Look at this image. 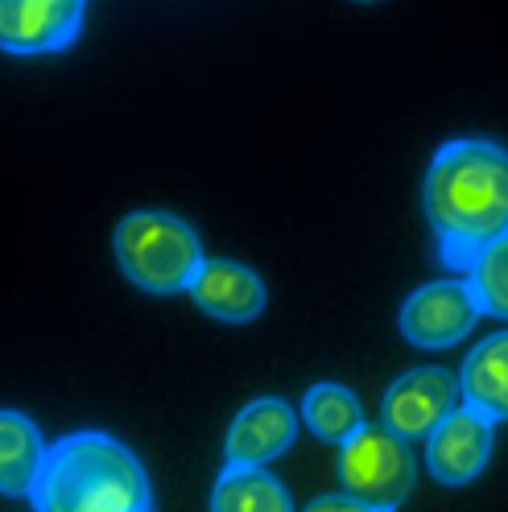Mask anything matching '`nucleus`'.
<instances>
[{"mask_svg":"<svg viewBox=\"0 0 508 512\" xmlns=\"http://www.w3.org/2000/svg\"><path fill=\"white\" fill-rule=\"evenodd\" d=\"M492 459V422L459 405L426 434V467L438 484H471Z\"/></svg>","mask_w":508,"mask_h":512,"instance_id":"8","label":"nucleus"},{"mask_svg":"<svg viewBox=\"0 0 508 512\" xmlns=\"http://www.w3.org/2000/svg\"><path fill=\"white\" fill-rule=\"evenodd\" d=\"M211 512H294V504L265 467H224L211 492Z\"/></svg>","mask_w":508,"mask_h":512,"instance_id":"13","label":"nucleus"},{"mask_svg":"<svg viewBox=\"0 0 508 512\" xmlns=\"http://www.w3.org/2000/svg\"><path fill=\"white\" fill-rule=\"evenodd\" d=\"M186 294L219 323H252L269 302L265 281L240 261H203Z\"/></svg>","mask_w":508,"mask_h":512,"instance_id":"10","label":"nucleus"},{"mask_svg":"<svg viewBox=\"0 0 508 512\" xmlns=\"http://www.w3.org/2000/svg\"><path fill=\"white\" fill-rule=\"evenodd\" d=\"M480 314L484 310L475 302L471 285L459 277H447V281H430L409 294L397 314V327H401L405 343L442 351V347L459 343L463 335H471V327L480 323Z\"/></svg>","mask_w":508,"mask_h":512,"instance_id":"5","label":"nucleus"},{"mask_svg":"<svg viewBox=\"0 0 508 512\" xmlns=\"http://www.w3.org/2000/svg\"><path fill=\"white\" fill-rule=\"evenodd\" d=\"M339 479L343 496L360 500L372 512H397L414 492L418 463L409 451V438L393 434L389 426L360 422L339 442Z\"/></svg>","mask_w":508,"mask_h":512,"instance_id":"4","label":"nucleus"},{"mask_svg":"<svg viewBox=\"0 0 508 512\" xmlns=\"http://www.w3.org/2000/svg\"><path fill=\"white\" fill-rule=\"evenodd\" d=\"M463 405L459 376L451 368H409L389 384L380 401V426H389L401 438H426L451 409Z\"/></svg>","mask_w":508,"mask_h":512,"instance_id":"6","label":"nucleus"},{"mask_svg":"<svg viewBox=\"0 0 508 512\" xmlns=\"http://www.w3.org/2000/svg\"><path fill=\"white\" fill-rule=\"evenodd\" d=\"M87 0H0V50L5 54H58L75 46Z\"/></svg>","mask_w":508,"mask_h":512,"instance_id":"7","label":"nucleus"},{"mask_svg":"<svg viewBox=\"0 0 508 512\" xmlns=\"http://www.w3.org/2000/svg\"><path fill=\"white\" fill-rule=\"evenodd\" d=\"M298 434V413L281 397H257L248 401L224 438V463L228 467H265L277 455L290 451Z\"/></svg>","mask_w":508,"mask_h":512,"instance_id":"9","label":"nucleus"},{"mask_svg":"<svg viewBox=\"0 0 508 512\" xmlns=\"http://www.w3.org/2000/svg\"><path fill=\"white\" fill-rule=\"evenodd\" d=\"M302 422L323 442H343L364 422V413L352 389H343V384H314L302 397Z\"/></svg>","mask_w":508,"mask_h":512,"instance_id":"14","label":"nucleus"},{"mask_svg":"<svg viewBox=\"0 0 508 512\" xmlns=\"http://www.w3.org/2000/svg\"><path fill=\"white\" fill-rule=\"evenodd\" d=\"M422 211L447 269H471L488 244L508 236V149L484 137L447 141L426 170Z\"/></svg>","mask_w":508,"mask_h":512,"instance_id":"1","label":"nucleus"},{"mask_svg":"<svg viewBox=\"0 0 508 512\" xmlns=\"http://www.w3.org/2000/svg\"><path fill=\"white\" fill-rule=\"evenodd\" d=\"M459 393L463 405L492 426L508 422V331H496L471 347V356L459 368Z\"/></svg>","mask_w":508,"mask_h":512,"instance_id":"11","label":"nucleus"},{"mask_svg":"<svg viewBox=\"0 0 508 512\" xmlns=\"http://www.w3.org/2000/svg\"><path fill=\"white\" fill-rule=\"evenodd\" d=\"M356 5H376V0H356Z\"/></svg>","mask_w":508,"mask_h":512,"instance_id":"17","label":"nucleus"},{"mask_svg":"<svg viewBox=\"0 0 508 512\" xmlns=\"http://www.w3.org/2000/svg\"><path fill=\"white\" fill-rule=\"evenodd\" d=\"M116 265L145 294H186L199 265L203 244L186 219L166 211H133L116 223Z\"/></svg>","mask_w":508,"mask_h":512,"instance_id":"3","label":"nucleus"},{"mask_svg":"<svg viewBox=\"0 0 508 512\" xmlns=\"http://www.w3.org/2000/svg\"><path fill=\"white\" fill-rule=\"evenodd\" d=\"M46 459V438L34 418L0 409V496H29Z\"/></svg>","mask_w":508,"mask_h":512,"instance_id":"12","label":"nucleus"},{"mask_svg":"<svg viewBox=\"0 0 508 512\" xmlns=\"http://www.w3.org/2000/svg\"><path fill=\"white\" fill-rule=\"evenodd\" d=\"M29 500L38 512H153L141 459L104 430H75L46 446Z\"/></svg>","mask_w":508,"mask_h":512,"instance_id":"2","label":"nucleus"},{"mask_svg":"<svg viewBox=\"0 0 508 512\" xmlns=\"http://www.w3.org/2000/svg\"><path fill=\"white\" fill-rule=\"evenodd\" d=\"M467 285L484 314L508 318V236L488 244L467 269Z\"/></svg>","mask_w":508,"mask_h":512,"instance_id":"15","label":"nucleus"},{"mask_svg":"<svg viewBox=\"0 0 508 512\" xmlns=\"http://www.w3.org/2000/svg\"><path fill=\"white\" fill-rule=\"evenodd\" d=\"M302 512H372V508H364L352 496H319V500H310Z\"/></svg>","mask_w":508,"mask_h":512,"instance_id":"16","label":"nucleus"}]
</instances>
